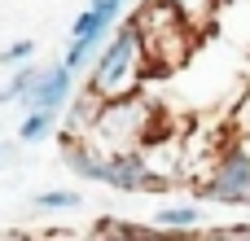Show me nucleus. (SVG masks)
Here are the masks:
<instances>
[{
  "instance_id": "1",
  "label": "nucleus",
  "mask_w": 250,
  "mask_h": 241,
  "mask_svg": "<svg viewBox=\"0 0 250 241\" xmlns=\"http://www.w3.org/2000/svg\"><path fill=\"white\" fill-rule=\"evenodd\" d=\"M62 162L79 180L105 184L119 193H163L167 189V176L141 149H101L83 136H62Z\"/></svg>"
},
{
  "instance_id": "2",
  "label": "nucleus",
  "mask_w": 250,
  "mask_h": 241,
  "mask_svg": "<svg viewBox=\"0 0 250 241\" xmlns=\"http://www.w3.org/2000/svg\"><path fill=\"white\" fill-rule=\"evenodd\" d=\"M83 92H92L97 101H114V97H127L141 88L145 79V40H141V22L136 13L119 18L110 26V35L101 40V48L92 53L88 70H83Z\"/></svg>"
},
{
  "instance_id": "3",
  "label": "nucleus",
  "mask_w": 250,
  "mask_h": 241,
  "mask_svg": "<svg viewBox=\"0 0 250 241\" xmlns=\"http://www.w3.org/2000/svg\"><path fill=\"white\" fill-rule=\"evenodd\" d=\"M202 198L224 202V206L250 202V136H237L233 145L215 154L211 171L202 176Z\"/></svg>"
},
{
  "instance_id": "4",
  "label": "nucleus",
  "mask_w": 250,
  "mask_h": 241,
  "mask_svg": "<svg viewBox=\"0 0 250 241\" xmlns=\"http://www.w3.org/2000/svg\"><path fill=\"white\" fill-rule=\"evenodd\" d=\"M75 70L66 66V61H44L40 70H35V83L26 88V97L18 101L22 110H66L70 105V97H75Z\"/></svg>"
},
{
  "instance_id": "5",
  "label": "nucleus",
  "mask_w": 250,
  "mask_h": 241,
  "mask_svg": "<svg viewBox=\"0 0 250 241\" xmlns=\"http://www.w3.org/2000/svg\"><path fill=\"white\" fill-rule=\"evenodd\" d=\"M57 127H62V114L57 110H26L18 119V141L22 145H44L48 136H57Z\"/></svg>"
},
{
  "instance_id": "6",
  "label": "nucleus",
  "mask_w": 250,
  "mask_h": 241,
  "mask_svg": "<svg viewBox=\"0 0 250 241\" xmlns=\"http://www.w3.org/2000/svg\"><path fill=\"white\" fill-rule=\"evenodd\" d=\"M154 233H193L202 224V206L198 202H180V206H163L154 220Z\"/></svg>"
},
{
  "instance_id": "7",
  "label": "nucleus",
  "mask_w": 250,
  "mask_h": 241,
  "mask_svg": "<svg viewBox=\"0 0 250 241\" xmlns=\"http://www.w3.org/2000/svg\"><path fill=\"white\" fill-rule=\"evenodd\" d=\"M35 211H48V215H62V211H79L83 206V193L79 189H40L31 198Z\"/></svg>"
},
{
  "instance_id": "8",
  "label": "nucleus",
  "mask_w": 250,
  "mask_h": 241,
  "mask_svg": "<svg viewBox=\"0 0 250 241\" xmlns=\"http://www.w3.org/2000/svg\"><path fill=\"white\" fill-rule=\"evenodd\" d=\"M110 26H114V22H110L101 9H92V4H88L83 13H75V22H70V40H105V35H110Z\"/></svg>"
},
{
  "instance_id": "9",
  "label": "nucleus",
  "mask_w": 250,
  "mask_h": 241,
  "mask_svg": "<svg viewBox=\"0 0 250 241\" xmlns=\"http://www.w3.org/2000/svg\"><path fill=\"white\" fill-rule=\"evenodd\" d=\"M35 61H22V66H13V75H9V83L0 88V105H18L22 97H26V88L35 83Z\"/></svg>"
},
{
  "instance_id": "10",
  "label": "nucleus",
  "mask_w": 250,
  "mask_h": 241,
  "mask_svg": "<svg viewBox=\"0 0 250 241\" xmlns=\"http://www.w3.org/2000/svg\"><path fill=\"white\" fill-rule=\"evenodd\" d=\"M97 48H101V40H70V44H66V53H62V61H66L75 75H83Z\"/></svg>"
},
{
  "instance_id": "11",
  "label": "nucleus",
  "mask_w": 250,
  "mask_h": 241,
  "mask_svg": "<svg viewBox=\"0 0 250 241\" xmlns=\"http://www.w3.org/2000/svg\"><path fill=\"white\" fill-rule=\"evenodd\" d=\"M35 48H40L35 40H13V44L0 48V66L13 70V66H22V61H35Z\"/></svg>"
},
{
  "instance_id": "12",
  "label": "nucleus",
  "mask_w": 250,
  "mask_h": 241,
  "mask_svg": "<svg viewBox=\"0 0 250 241\" xmlns=\"http://www.w3.org/2000/svg\"><path fill=\"white\" fill-rule=\"evenodd\" d=\"M163 4H171V9L185 13L189 22H207V18L215 13V0H163Z\"/></svg>"
},
{
  "instance_id": "13",
  "label": "nucleus",
  "mask_w": 250,
  "mask_h": 241,
  "mask_svg": "<svg viewBox=\"0 0 250 241\" xmlns=\"http://www.w3.org/2000/svg\"><path fill=\"white\" fill-rule=\"evenodd\" d=\"M224 237H250V224H237V228H224Z\"/></svg>"
},
{
  "instance_id": "14",
  "label": "nucleus",
  "mask_w": 250,
  "mask_h": 241,
  "mask_svg": "<svg viewBox=\"0 0 250 241\" xmlns=\"http://www.w3.org/2000/svg\"><path fill=\"white\" fill-rule=\"evenodd\" d=\"M0 162H9V145H0Z\"/></svg>"
}]
</instances>
